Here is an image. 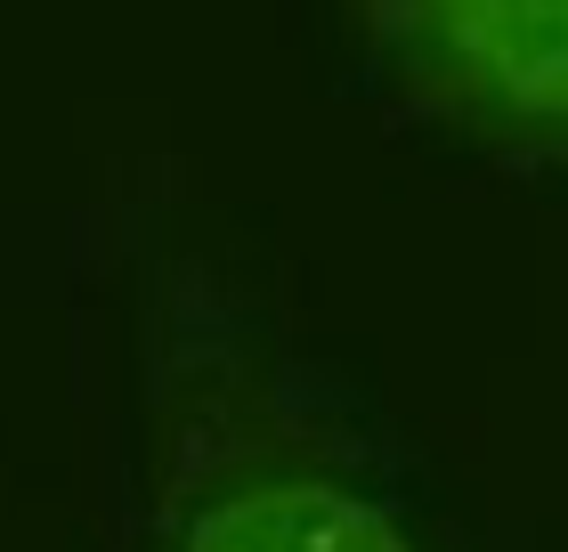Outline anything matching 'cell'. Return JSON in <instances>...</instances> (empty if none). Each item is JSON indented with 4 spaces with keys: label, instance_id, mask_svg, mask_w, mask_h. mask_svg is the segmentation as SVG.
I'll return each mask as SVG.
<instances>
[{
    "label": "cell",
    "instance_id": "obj_1",
    "mask_svg": "<svg viewBox=\"0 0 568 552\" xmlns=\"http://www.w3.org/2000/svg\"><path fill=\"white\" fill-rule=\"evenodd\" d=\"M154 552H438L382 439L220 284H179L154 365Z\"/></svg>",
    "mask_w": 568,
    "mask_h": 552
},
{
    "label": "cell",
    "instance_id": "obj_2",
    "mask_svg": "<svg viewBox=\"0 0 568 552\" xmlns=\"http://www.w3.org/2000/svg\"><path fill=\"white\" fill-rule=\"evenodd\" d=\"M398 107L487 154L568 163V0H349Z\"/></svg>",
    "mask_w": 568,
    "mask_h": 552
}]
</instances>
